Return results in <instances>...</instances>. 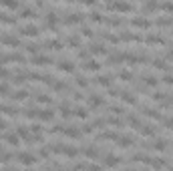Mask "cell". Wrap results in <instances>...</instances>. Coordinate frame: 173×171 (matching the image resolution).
<instances>
[{
    "label": "cell",
    "mask_w": 173,
    "mask_h": 171,
    "mask_svg": "<svg viewBox=\"0 0 173 171\" xmlns=\"http://www.w3.org/2000/svg\"><path fill=\"white\" fill-rule=\"evenodd\" d=\"M18 159L22 161L24 165H32V163H34V157H32L30 153H20V155H18Z\"/></svg>",
    "instance_id": "6da1fadb"
},
{
    "label": "cell",
    "mask_w": 173,
    "mask_h": 171,
    "mask_svg": "<svg viewBox=\"0 0 173 171\" xmlns=\"http://www.w3.org/2000/svg\"><path fill=\"white\" fill-rule=\"evenodd\" d=\"M22 30H24V34H30V36H34V34L38 32V28H36V26H24Z\"/></svg>",
    "instance_id": "7a4b0ae2"
},
{
    "label": "cell",
    "mask_w": 173,
    "mask_h": 171,
    "mask_svg": "<svg viewBox=\"0 0 173 171\" xmlns=\"http://www.w3.org/2000/svg\"><path fill=\"white\" fill-rule=\"evenodd\" d=\"M85 68H89V70H99V65H97L95 60H89V63H85Z\"/></svg>",
    "instance_id": "3957f363"
},
{
    "label": "cell",
    "mask_w": 173,
    "mask_h": 171,
    "mask_svg": "<svg viewBox=\"0 0 173 171\" xmlns=\"http://www.w3.org/2000/svg\"><path fill=\"white\" fill-rule=\"evenodd\" d=\"M38 117H40V119H45V121H48V119H52V113H50V111H40Z\"/></svg>",
    "instance_id": "277c9868"
},
{
    "label": "cell",
    "mask_w": 173,
    "mask_h": 171,
    "mask_svg": "<svg viewBox=\"0 0 173 171\" xmlns=\"http://www.w3.org/2000/svg\"><path fill=\"white\" fill-rule=\"evenodd\" d=\"M117 161H121V159H117V157H109V159H107V165H109V167H115Z\"/></svg>",
    "instance_id": "5b68a950"
},
{
    "label": "cell",
    "mask_w": 173,
    "mask_h": 171,
    "mask_svg": "<svg viewBox=\"0 0 173 171\" xmlns=\"http://www.w3.org/2000/svg\"><path fill=\"white\" fill-rule=\"evenodd\" d=\"M141 133H143V135H149V133H151V135H153V127L145 125V127H143V131H141Z\"/></svg>",
    "instance_id": "8992f818"
},
{
    "label": "cell",
    "mask_w": 173,
    "mask_h": 171,
    "mask_svg": "<svg viewBox=\"0 0 173 171\" xmlns=\"http://www.w3.org/2000/svg\"><path fill=\"white\" fill-rule=\"evenodd\" d=\"M60 68H62V70H73V65H69V63L65 60V63H60Z\"/></svg>",
    "instance_id": "52a82bcc"
},
{
    "label": "cell",
    "mask_w": 173,
    "mask_h": 171,
    "mask_svg": "<svg viewBox=\"0 0 173 171\" xmlns=\"http://www.w3.org/2000/svg\"><path fill=\"white\" fill-rule=\"evenodd\" d=\"M24 97H26V91H18L14 95V99H24Z\"/></svg>",
    "instance_id": "ba28073f"
},
{
    "label": "cell",
    "mask_w": 173,
    "mask_h": 171,
    "mask_svg": "<svg viewBox=\"0 0 173 171\" xmlns=\"http://www.w3.org/2000/svg\"><path fill=\"white\" fill-rule=\"evenodd\" d=\"M77 115H79V117H85L87 111H85V109H77Z\"/></svg>",
    "instance_id": "9c48e42d"
},
{
    "label": "cell",
    "mask_w": 173,
    "mask_h": 171,
    "mask_svg": "<svg viewBox=\"0 0 173 171\" xmlns=\"http://www.w3.org/2000/svg\"><path fill=\"white\" fill-rule=\"evenodd\" d=\"M4 171H14V169H4Z\"/></svg>",
    "instance_id": "30bf717a"
}]
</instances>
